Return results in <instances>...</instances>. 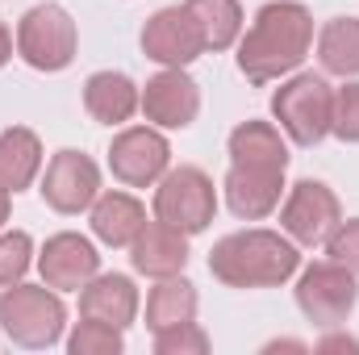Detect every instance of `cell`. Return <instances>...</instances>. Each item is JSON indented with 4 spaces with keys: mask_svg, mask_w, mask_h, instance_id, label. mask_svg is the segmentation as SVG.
I'll list each match as a JSON object with an SVG mask.
<instances>
[{
    "mask_svg": "<svg viewBox=\"0 0 359 355\" xmlns=\"http://www.w3.org/2000/svg\"><path fill=\"white\" fill-rule=\"evenodd\" d=\"M313 13L301 0H268L234 42V63L247 84L264 88L301 72V63L313 51Z\"/></svg>",
    "mask_w": 359,
    "mask_h": 355,
    "instance_id": "obj_1",
    "label": "cell"
},
{
    "mask_svg": "<svg viewBox=\"0 0 359 355\" xmlns=\"http://www.w3.org/2000/svg\"><path fill=\"white\" fill-rule=\"evenodd\" d=\"M209 272L226 288H280L301 272V247L268 226H247L213 243Z\"/></svg>",
    "mask_w": 359,
    "mask_h": 355,
    "instance_id": "obj_2",
    "label": "cell"
},
{
    "mask_svg": "<svg viewBox=\"0 0 359 355\" xmlns=\"http://www.w3.org/2000/svg\"><path fill=\"white\" fill-rule=\"evenodd\" d=\"M0 330L8 343L25 351H46L63 343V330H67L63 293L50 284H25V280L0 288Z\"/></svg>",
    "mask_w": 359,
    "mask_h": 355,
    "instance_id": "obj_3",
    "label": "cell"
},
{
    "mask_svg": "<svg viewBox=\"0 0 359 355\" xmlns=\"http://www.w3.org/2000/svg\"><path fill=\"white\" fill-rule=\"evenodd\" d=\"M271 121L284 130L292 147H318L330 138L334 88L322 72H292L271 92Z\"/></svg>",
    "mask_w": 359,
    "mask_h": 355,
    "instance_id": "obj_4",
    "label": "cell"
},
{
    "mask_svg": "<svg viewBox=\"0 0 359 355\" xmlns=\"http://www.w3.org/2000/svg\"><path fill=\"white\" fill-rule=\"evenodd\" d=\"M17 55L34 72H67L80 51V25L63 4H34L17 21Z\"/></svg>",
    "mask_w": 359,
    "mask_h": 355,
    "instance_id": "obj_5",
    "label": "cell"
},
{
    "mask_svg": "<svg viewBox=\"0 0 359 355\" xmlns=\"http://www.w3.org/2000/svg\"><path fill=\"white\" fill-rule=\"evenodd\" d=\"M155 217L184 230L188 239L205 234L217 217V188H213V176L196 163H180V168H168L163 180L155 184V201H151Z\"/></svg>",
    "mask_w": 359,
    "mask_h": 355,
    "instance_id": "obj_6",
    "label": "cell"
},
{
    "mask_svg": "<svg viewBox=\"0 0 359 355\" xmlns=\"http://www.w3.org/2000/svg\"><path fill=\"white\" fill-rule=\"evenodd\" d=\"M297 309L305 314V322L313 326H343L359 305V276L351 267L334 264V260H318L297 272Z\"/></svg>",
    "mask_w": 359,
    "mask_h": 355,
    "instance_id": "obj_7",
    "label": "cell"
},
{
    "mask_svg": "<svg viewBox=\"0 0 359 355\" xmlns=\"http://www.w3.org/2000/svg\"><path fill=\"white\" fill-rule=\"evenodd\" d=\"M343 222V201L330 184L322 180H297L292 188H284L280 201V230L297 243V247H322L334 226Z\"/></svg>",
    "mask_w": 359,
    "mask_h": 355,
    "instance_id": "obj_8",
    "label": "cell"
},
{
    "mask_svg": "<svg viewBox=\"0 0 359 355\" xmlns=\"http://www.w3.org/2000/svg\"><path fill=\"white\" fill-rule=\"evenodd\" d=\"M172 168V142L159 126H121L109 142V172L126 188H155Z\"/></svg>",
    "mask_w": 359,
    "mask_h": 355,
    "instance_id": "obj_9",
    "label": "cell"
},
{
    "mask_svg": "<svg viewBox=\"0 0 359 355\" xmlns=\"http://www.w3.org/2000/svg\"><path fill=\"white\" fill-rule=\"evenodd\" d=\"M46 209L63 213V217H76V213H88L92 201L104 192L100 188V168L96 159L76 151V147H63L50 155V163L42 168V184H38Z\"/></svg>",
    "mask_w": 359,
    "mask_h": 355,
    "instance_id": "obj_10",
    "label": "cell"
},
{
    "mask_svg": "<svg viewBox=\"0 0 359 355\" xmlns=\"http://www.w3.org/2000/svg\"><path fill=\"white\" fill-rule=\"evenodd\" d=\"M138 42H142V55L159 67H192L201 55H209L188 4H168V8L151 13Z\"/></svg>",
    "mask_w": 359,
    "mask_h": 355,
    "instance_id": "obj_11",
    "label": "cell"
},
{
    "mask_svg": "<svg viewBox=\"0 0 359 355\" xmlns=\"http://www.w3.org/2000/svg\"><path fill=\"white\" fill-rule=\"evenodd\" d=\"M138 113L159 130H188L201 117V84L188 76V67H159L142 84Z\"/></svg>",
    "mask_w": 359,
    "mask_h": 355,
    "instance_id": "obj_12",
    "label": "cell"
},
{
    "mask_svg": "<svg viewBox=\"0 0 359 355\" xmlns=\"http://www.w3.org/2000/svg\"><path fill=\"white\" fill-rule=\"evenodd\" d=\"M34 267H38L42 284H50V288H59V293H80L92 276L100 272V251H96V243L84 239V234L59 230V234H50V239L42 243Z\"/></svg>",
    "mask_w": 359,
    "mask_h": 355,
    "instance_id": "obj_13",
    "label": "cell"
},
{
    "mask_svg": "<svg viewBox=\"0 0 359 355\" xmlns=\"http://www.w3.org/2000/svg\"><path fill=\"white\" fill-rule=\"evenodd\" d=\"M284 172L276 168H247V163H230L222 176V192L226 205L238 222H264L280 209L284 201Z\"/></svg>",
    "mask_w": 359,
    "mask_h": 355,
    "instance_id": "obj_14",
    "label": "cell"
},
{
    "mask_svg": "<svg viewBox=\"0 0 359 355\" xmlns=\"http://www.w3.org/2000/svg\"><path fill=\"white\" fill-rule=\"evenodd\" d=\"M138 309H142V293L126 272H96L80 288V318H96L117 330H130L138 322Z\"/></svg>",
    "mask_w": 359,
    "mask_h": 355,
    "instance_id": "obj_15",
    "label": "cell"
},
{
    "mask_svg": "<svg viewBox=\"0 0 359 355\" xmlns=\"http://www.w3.org/2000/svg\"><path fill=\"white\" fill-rule=\"evenodd\" d=\"M192 239L176 230V226H168V222H159V217H151L147 226H142V234L130 243V264L138 276H147V280H168V276H180L188 260H192V247H188Z\"/></svg>",
    "mask_w": 359,
    "mask_h": 355,
    "instance_id": "obj_16",
    "label": "cell"
},
{
    "mask_svg": "<svg viewBox=\"0 0 359 355\" xmlns=\"http://www.w3.org/2000/svg\"><path fill=\"white\" fill-rule=\"evenodd\" d=\"M147 205L126 192V188H104L88 209V226H92V239L100 247H113V251H130V243L142 234L147 226Z\"/></svg>",
    "mask_w": 359,
    "mask_h": 355,
    "instance_id": "obj_17",
    "label": "cell"
},
{
    "mask_svg": "<svg viewBox=\"0 0 359 355\" xmlns=\"http://www.w3.org/2000/svg\"><path fill=\"white\" fill-rule=\"evenodd\" d=\"M142 105V84H134L126 72H92L84 80V109H88L92 121L100 126H126L134 121Z\"/></svg>",
    "mask_w": 359,
    "mask_h": 355,
    "instance_id": "obj_18",
    "label": "cell"
},
{
    "mask_svg": "<svg viewBox=\"0 0 359 355\" xmlns=\"http://www.w3.org/2000/svg\"><path fill=\"white\" fill-rule=\"evenodd\" d=\"M230 163H247V168H276V172H288V138L276 121H238L230 130Z\"/></svg>",
    "mask_w": 359,
    "mask_h": 355,
    "instance_id": "obj_19",
    "label": "cell"
},
{
    "mask_svg": "<svg viewBox=\"0 0 359 355\" xmlns=\"http://www.w3.org/2000/svg\"><path fill=\"white\" fill-rule=\"evenodd\" d=\"M42 138L29 126H8L0 130V188L4 192H25L34 180L42 176Z\"/></svg>",
    "mask_w": 359,
    "mask_h": 355,
    "instance_id": "obj_20",
    "label": "cell"
},
{
    "mask_svg": "<svg viewBox=\"0 0 359 355\" xmlns=\"http://www.w3.org/2000/svg\"><path fill=\"white\" fill-rule=\"evenodd\" d=\"M196 309H201V297L184 272L168 276V280H155V288L147 293V330L159 335V330H172L184 322H196Z\"/></svg>",
    "mask_w": 359,
    "mask_h": 355,
    "instance_id": "obj_21",
    "label": "cell"
},
{
    "mask_svg": "<svg viewBox=\"0 0 359 355\" xmlns=\"http://www.w3.org/2000/svg\"><path fill=\"white\" fill-rule=\"evenodd\" d=\"M313 46H318L322 76H339V80L359 76V17H330L318 29Z\"/></svg>",
    "mask_w": 359,
    "mask_h": 355,
    "instance_id": "obj_22",
    "label": "cell"
},
{
    "mask_svg": "<svg viewBox=\"0 0 359 355\" xmlns=\"http://www.w3.org/2000/svg\"><path fill=\"white\" fill-rule=\"evenodd\" d=\"M184 4H188V13L201 25L205 51H213V55L230 51L243 38V29H247V17H243L238 0H184Z\"/></svg>",
    "mask_w": 359,
    "mask_h": 355,
    "instance_id": "obj_23",
    "label": "cell"
},
{
    "mask_svg": "<svg viewBox=\"0 0 359 355\" xmlns=\"http://www.w3.org/2000/svg\"><path fill=\"white\" fill-rule=\"evenodd\" d=\"M63 343H67L72 355H121L126 351V330H117L109 322H96V318H80Z\"/></svg>",
    "mask_w": 359,
    "mask_h": 355,
    "instance_id": "obj_24",
    "label": "cell"
},
{
    "mask_svg": "<svg viewBox=\"0 0 359 355\" xmlns=\"http://www.w3.org/2000/svg\"><path fill=\"white\" fill-rule=\"evenodd\" d=\"M34 260H38V251H34V239L25 230H0V288L25 280Z\"/></svg>",
    "mask_w": 359,
    "mask_h": 355,
    "instance_id": "obj_25",
    "label": "cell"
},
{
    "mask_svg": "<svg viewBox=\"0 0 359 355\" xmlns=\"http://www.w3.org/2000/svg\"><path fill=\"white\" fill-rule=\"evenodd\" d=\"M330 134L347 147H359V76L343 80V88H334V121Z\"/></svg>",
    "mask_w": 359,
    "mask_h": 355,
    "instance_id": "obj_26",
    "label": "cell"
},
{
    "mask_svg": "<svg viewBox=\"0 0 359 355\" xmlns=\"http://www.w3.org/2000/svg\"><path fill=\"white\" fill-rule=\"evenodd\" d=\"M209 335L201 322H184L172 330H159L155 335V355H209Z\"/></svg>",
    "mask_w": 359,
    "mask_h": 355,
    "instance_id": "obj_27",
    "label": "cell"
},
{
    "mask_svg": "<svg viewBox=\"0 0 359 355\" xmlns=\"http://www.w3.org/2000/svg\"><path fill=\"white\" fill-rule=\"evenodd\" d=\"M322 247H326V260L351 267L359 276V217H343V222L334 226V234H330Z\"/></svg>",
    "mask_w": 359,
    "mask_h": 355,
    "instance_id": "obj_28",
    "label": "cell"
},
{
    "mask_svg": "<svg viewBox=\"0 0 359 355\" xmlns=\"http://www.w3.org/2000/svg\"><path fill=\"white\" fill-rule=\"evenodd\" d=\"M313 351H318V355H330V351H351V355H359V339L343 335L339 326H326V335L313 343Z\"/></svg>",
    "mask_w": 359,
    "mask_h": 355,
    "instance_id": "obj_29",
    "label": "cell"
},
{
    "mask_svg": "<svg viewBox=\"0 0 359 355\" xmlns=\"http://www.w3.org/2000/svg\"><path fill=\"white\" fill-rule=\"evenodd\" d=\"M13 55H17V38H13V29H8V25L0 21V67H4V63H8Z\"/></svg>",
    "mask_w": 359,
    "mask_h": 355,
    "instance_id": "obj_30",
    "label": "cell"
},
{
    "mask_svg": "<svg viewBox=\"0 0 359 355\" xmlns=\"http://www.w3.org/2000/svg\"><path fill=\"white\" fill-rule=\"evenodd\" d=\"M264 351H309V347H305V343H297V339H276V343H268V347H264Z\"/></svg>",
    "mask_w": 359,
    "mask_h": 355,
    "instance_id": "obj_31",
    "label": "cell"
},
{
    "mask_svg": "<svg viewBox=\"0 0 359 355\" xmlns=\"http://www.w3.org/2000/svg\"><path fill=\"white\" fill-rule=\"evenodd\" d=\"M8 217H13V192H4V188H0V230L8 226Z\"/></svg>",
    "mask_w": 359,
    "mask_h": 355,
    "instance_id": "obj_32",
    "label": "cell"
}]
</instances>
